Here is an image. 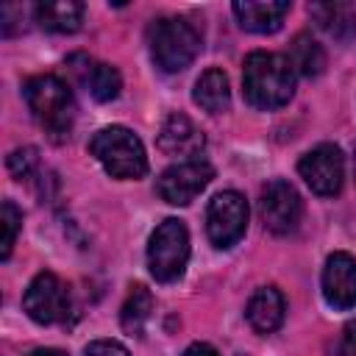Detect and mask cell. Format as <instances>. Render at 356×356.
I'll list each match as a JSON object with an SVG mask.
<instances>
[{"instance_id":"cell-1","label":"cell","mask_w":356,"mask_h":356,"mask_svg":"<svg viewBox=\"0 0 356 356\" xmlns=\"http://www.w3.org/2000/svg\"><path fill=\"white\" fill-rule=\"evenodd\" d=\"M242 86H245V97L250 106L264 108V111L281 108L284 103H289L295 92V67L281 53L253 50L245 58Z\"/></svg>"},{"instance_id":"cell-2","label":"cell","mask_w":356,"mask_h":356,"mask_svg":"<svg viewBox=\"0 0 356 356\" xmlns=\"http://www.w3.org/2000/svg\"><path fill=\"white\" fill-rule=\"evenodd\" d=\"M25 103L31 108V114L36 117V122L53 136V139H64L72 131L75 122V100L70 86L58 78V75H33L25 81L22 86Z\"/></svg>"},{"instance_id":"cell-3","label":"cell","mask_w":356,"mask_h":356,"mask_svg":"<svg viewBox=\"0 0 356 356\" xmlns=\"http://www.w3.org/2000/svg\"><path fill=\"white\" fill-rule=\"evenodd\" d=\"M92 156L106 167L114 178H142L147 172V156L139 136L122 125L100 128L89 142Z\"/></svg>"},{"instance_id":"cell-4","label":"cell","mask_w":356,"mask_h":356,"mask_svg":"<svg viewBox=\"0 0 356 356\" xmlns=\"http://www.w3.org/2000/svg\"><path fill=\"white\" fill-rule=\"evenodd\" d=\"M200 53V33L181 17H164L150 28V56L164 72L186 70Z\"/></svg>"},{"instance_id":"cell-5","label":"cell","mask_w":356,"mask_h":356,"mask_svg":"<svg viewBox=\"0 0 356 356\" xmlns=\"http://www.w3.org/2000/svg\"><path fill=\"white\" fill-rule=\"evenodd\" d=\"M189 261V231L181 220L170 217L156 225L147 245V267L156 281H175L184 275Z\"/></svg>"},{"instance_id":"cell-6","label":"cell","mask_w":356,"mask_h":356,"mask_svg":"<svg viewBox=\"0 0 356 356\" xmlns=\"http://www.w3.org/2000/svg\"><path fill=\"white\" fill-rule=\"evenodd\" d=\"M214 178V167L206 159H184L172 167H167L159 175V197L167 200L170 206H186L192 203Z\"/></svg>"},{"instance_id":"cell-7","label":"cell","mask_w":356,"mask_h":356,"mask_svg":"<svg viewBox=\"0 0 356 356\" xmlns=\"http://www.w3.org/2000/svg\"><path fill=\"white\" fill-rule=\"evenodd\" d=\"M245 228H248V200L234 189L214 195L206 211L209 239L217 248H231L245 236Z\"/></svg>"},{"instance_id":"cell-8","label":"cell","mask_w":356,"mask_h":356,"mask_svg":"<svg viewBox=\"0 0 356 356\" xmlns=\"http://www.w3.org/2000/svg\"><path fill=\"white\" fill-rule=\"evenodd\" d=\"M22 309L39 325L58 323V320H64L70 314V292H67V286H64V281L58 275L39 273L25 289Z\"/></svg>"},{"instance_id":"cell-9","label":"cell","mask_w":356,"mask_h":356,"mask_svg":"<svg viewBox=\"0 0 356 356\" xmlns=\"http://www.w3.org/2000/svg\"><path fill=\"white\" fill-rule=\"evenodd\" d=\"M298 172L300 178L309 184L312 192L317 195H337L342 189V178H345V159L339 153L337 145H317L312 147L300 161H298Z\"/></svg>"},{"instance_id":"cell-10","label":"cell","mask_w":356,"mask_h":356,"mask_svg":"<svg viewBox=\"0 0 356 356\" xmlns=\"http://www.w3.org/2000/svg\"><path fill=\"white\" fill-rule=\"evenodd\" d=\"M259 206H261V220L273 234L295 231L298 222H300V214H303V203H300L298 189L289 181H281V178L270 181L261 189Z\"/></svg>"},{"instance_id":"cell-11","label":"cell","mask_w":356,"mask_h":356,"mask_svg":"<svg viewBox=\"0 0 356 356\" xmlns=\"http://www.w3.org/2000/svg\"><path fill=\"white\" fill-rule=\"evenodd\" d=\"M323 295L334 309L356 306V259L350 253H331L323 270Z\"/></svg>"},{"instance_id":"cell-12","label":"cell","mask_w":356,"mask_h":356,"mask_svg":"<svg viewBox=\"0 0 356 356\" xmlns=\"http://www.w3.org/2000/svg\"><path fill=\"white\" fill-rule=\"evenodd\" d=\"M206 136L203 131L186 117V114H170L159 131V147L167 156H184V159H197L203 150Z\"/></svg>"},{"instance_id":"cell-13","label":"cell","mask_w":356,"mask_h":356,"mask_svg":"<svg viewBox=\"0 0 356 356\" xmlns=\"http://www.w3.org/2000/svg\"><path fill=\"white\" fill-rule=\"evenodd\" d=\"M234 14L245 31L273 33L281 28L284 17L289 14V3L286 0H236Z\"/></svg>"},{"instance_id":"cell-14","label":"cell","mask_w":356,"mask_h":356,"mask_svg":"<svg viewBox=\"0 0 356 356\" xmlns=\"http://www.w3.org/2000/svg\"><path fill=\"white\" fill-rule=\"evenodd\" d=\"M309 14L317 25L339 44H350L356 39V8L348 3H312Z\"/></svg>"},{"instance_id":"cell-15","label":"cell","mask_w":356,"mask_h":356,"mask_svg":"<svg viewBox=\"0 0 356 356\" xmlns=\"http://www.w3.org/2000/svg\"><path fill=\"white\" fill-rule=\"evenodd\" d=\"M284 312H286L284 295L275 286H261L248 300V312L245 314H248V323L259 334H270L284 323Z\"/></svg>"},{"instance_id":"cell-16","label":"cell","mask_w":356,"mask_h":356,"mask_svg":"<svg viewBox=\"0 0 356 356\" xmlns=\"http://www.w3.org/2000/svg\"><path fill=\"white\" fill-rule=\"evenodd\" d=\"M33 17L42 28L53 33H72L81 28L83 19V3L78 0H44L33 6Z\"/></svg>"},{"instance_id":"cell-17","label":"cell","mask_w":356,"mask_h":356,"mask_svg":"<svg viewBox=\"0 0 356 356\" xmlns=\"http://www.w3.org/2000/svg\"><path fill=\"white\" fill-rule=\"evenodd\" d=\"M83 67H75L81 83L86 86V92L95 97V100H114L122 89V78L120 72L111 67V64H103V61H95V58H86L81 56Z\"/></svg>"},{"instance_id":"cell-18","label":"cell","mask_w":356,"mask_h":356,"mask_svg":"<svg viewBox=\"0 0 356 356\" xmlns=\"http://www.w3.org/2000/svg\"><path fill=\"white\" fill-rule=\"evenodd\" d=\"M195 103L209 111V114H220L228 108L231 103V86H228V78L222 70H206L197 83H195Z\"/></svg>"},{"instance_id":"cell-19","label":"cell","mask_w":356,"mask_h":356,"mask_svg":"<svg viewBox=\"0 0 356 356\" xmlns=\"http://www.w3.org/2000/svg\"><path fill=\"white\" fill-rule=\"evenodd\" d=\"M289 61L295 72L306 78H317L325 70V50L317 39H312V33H298L289 44Z\"/></svg>"},{"instance_id":"cell-20","label":"cell","mask_w":356,"mask_h":356,"mask_svg":"<svg viewBox=\"0 0 356 356\" xmlns=\"http://www.w3.org/2000/svg\"><path fill=\"white\" fill-rule=\"evenodd\" d=\"M150 312H153V295H150L142 284H136V286L131 289L125 306H122V314H120L122 328H125L128 334H142V331H145V323L150 320Z\"/></svg>"},{"instance_id":"cell-21","label":"cell","mask_w":356,"mask_h":356,"mask_svg":"<svg viewBox=\"0 0 356 356\" xmlns=\"http://www.w3.org/2000/svg\"><path fill=\"white\" fill-rule=\"evenodd\" d=\"M0 225H3V239H0V259H8V256H11V248H14V242H17L19 225H22V211H19V209H17L11 200H3Z\"/></svg>"},{"instance_id":"cell-22","label":"cell","mask_w":356,"mask_h":356,"mask_svg":"<svg viewBox=\"0 0 356 356\" xmlns=\"http://www.w3.org/2000/svg\"><path fill=\"white\" fill-rule=\"evenodd\" d=\"M39 164V159H36V150L33 147H25V150H14L11 156H8V167H11V172L22 181V178H28L31 175V170Z\"/></svg>"},{"instance_id":"cell-23","label":"cell","mask_w":356,"mask_h":356,"mask_svg":"<svg viewBox=\"0 0 356 356\" xmlns=\"http://www.w3.org/2000/svg\"><path fill=\"white\" fill-rule=\"evenodd\" d=\"M83 356H131V353L120 342H114V339H97V342H92L86 348Z\"/></svg>"},{"instance_id":"cell-24","label":"cell","mask_w":356,"mask_h":356,"mask_svg":"<svg viewBox=\"0 0 356 356\" xmlns=\"http://www.w3.org/2000/svg\"><path fill=\"white\" fill-rule=\"evenodd\" d=\"M342 356H356V320H350L345 325V334H342Z\"/></svg>"},{"instance_id":"cell-25","label":"cell","mask_w":356,"mask_h":356,"mask_svg":"<svg viewBox=\"0 0 356 356\" xmlns=\"http://www.w3.org/2000/svg\"><path fill=\"white\" fill-rule=\"evenodd\" d=\"M184 356H220V353L211 345H206V342H195V345H189L184 350Z\"/></svg>"},{"instance_id":"cell-26","label":"cell","mask_w":356,"mask_h":356,"mask_svg":"<svg viewBox=\"0 0 356 356\" xmlns=\"http://www.w3.org/2000/svg\"><path fill=\"white\" fill-rule=\"evenodd\" d=\"M28 356H67V353L58 350V348H39V350H33V353H28Z\"/></svg>"},{"instance_id":"cell-27","label":"cell","mask_w":356,"mask_h":356,"mask_svg":"<svg viewBox=\"0 0 356 356\" xmlns=\"http://www.w3.org/2000/svg\"><path fill=\"white\" fill-rule=\"evenodd\" d=\"M353 164H356V156H353Z\"/></svg>"}]
</instances>
